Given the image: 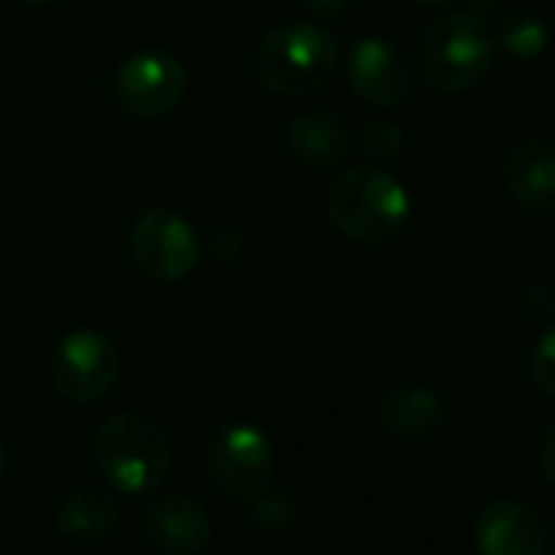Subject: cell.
Returning <instances> with one entry per match:
<instances>
[{"label":"cell","mask_w":555,"mask_h":555,"mask_svg":"<svg viewBox=\"0 0 555 555\" xmlns=\"http://www.w3.org/2000/svg\"><path fill=\"white\" fill-rule=\"evenodd\" d=\"M27 8H50V4H60V0H21Z\"/></svg>","instance_id":"d4e9b609"},{"label":"cell","mask_w":555,"mask_h":555,"mask_svg":"<svg viewBox=\"0 0 555 555\" xmlns=\"http://www.w3.org/2000/svg\"><path fill=\"white\" fill-rule=\"evenodd\" d=\"M4 474H8V448L0 441V480H4Z\"/></svg>","instance_id":"cb8c5ba5"},{"label":"cell","mask_w":555,"mask_h":555,"mask_svg":"<svg viewBox=\"0 0 555 555\" xmlns=\"http://www.w3.org/2000/svg\"><path fill=\"white\" fill-rule=\"evenodd\" d=\"M92 461L99 474L121 493L157 490L173 464L167 431L134 412L112 415L92 438Z\"/></svg>","instance_id":"277c9868"},{"label":"cell","mask_w":555,"mask_h":555,"mask_svg":"<svg viewBox=\"0 0 555 555\" xmlns=\"http://www.w3.org/2000/svg\"><path fill=\"white\" fill-rule=\"evenodd\" d=\"M340 69L337 40L314 24H285L258 40L251 53L255 79L285 99H308L334 82Z\"/></svg>","instance_id":"3957f363"},{"label":"cell","mask_w":555,"mask_h":555,"mask_svg":"<svg viewBox=\"0 0 555 555\" xmlns=\"http://www.w3.org/2000/svg\"><path fill=\"white\" fill-rule=\"evenodd\" d=\"M535 461L542 477L555 487V422L539 435V448H535Z\"/></svg>","instance_id":"7402d4cb"},{"label":"cell","mask_w":555,"mask_h":555,"mask_svg":"<svg viewBox=\"0 0 555 555\" xmlns=\"http://www.w3.org/2000/svg\"><path fill=\"white\" fill-rule=\"evenodd\" d=\"M357 144H360V151H363V157L370 164H386V160H392V157L402 154L405 131H402V125H396L389 118H373V121H366L360 128Z\"/></svg>","instance_id":"e0dca14e"},{"label":"cell","mask_w":555,"mask_h":555,"mask_svg":"<svg viewBox=\"0 0 555 555\" xmlns=\"http://www.w3.org/2000/svg\"><path fill=\"white\" fill-rule=\"evenodd\" d=\"M552 27H555V4H552Z\"/></svg>","instance_id":"484cf974"},{"label":"cell","mask_w":555,"mask_h":555,"mask_svg":"<svg viewBox=\"0 0 555 555\" xmlns=\"http://www.w3.org/2000/svg\"><path fill=\"white\" fill-rule=\"evenodd\" d=\"M112 95L134 118H164L186 95V69L167 50H141L115 69Z\"/></svg>","instance_id":"ba28073f"},{"label":"cell","mask_w":555,"mask_h":555,"mask_svg":"<svg viewBox=\"0 0 555 555\" xmlns=\"http://www.w3.org/2000/svg\"><path fill=\"white\" fill-rule=\"evenodd\" d=\"M415 4H422V8H451V4H457V0H415Z\"/></svg>","instance_id":"603a6c76"},{"label":"cell","mask_w":555,"mask_h":555,"mask_svg":"<svg viewBox=\"0 0 555 555\" xmlns=\"http://www.w3.org/2000/svg\"><path fill=\"white\" fill-rule=\"evenodd\" d=\"M292 160L305 170H334L353 151V134L334 112H301L285 131Z\"/></svg>","instance_id":"4fadbf2b"},{"label":"cell","mask_w":555,"mask_h":555,"mask_svg":"<svg viewBox=\"0 0 555 555\" xmlns=\"http://www.w3.org/2000/svg\"><path fill=\"white\" fill-rule=\"evenodd\" d=\"M251 522L258 529H288L298 519V496L285 490H261L251 496Z\"/></svg>","instance_id":"ac0fdd59"},{"label":"cell","mask_w":555,"mask_h":555,"mask_svg":"<svg viewBox=\"0 0 555 555\" xmlns=\"http://www.w3.org/2000/svg\"><path fill=\"white\" fill-rule=\"evenodd\" d=\"M496 60V34L477 11H448L425 24L415 40V73L441 95L474 89Z\"/></svg>","instance_id":"7a4b0ae2"},{"label":"cell","mask_w":555,"mask_h":555,"mask_svg":"<svg viewBox=\"0 0 555 555\" xmlns=\"http://www.w3.org/2000/svg\"><path fill=\"white\" fill-rule=\"evenodd\" d=\"M496 50H503L509 60L535 63L548 50V30L532 14L513 11L503 17V24L496 30Z\"/></svg>","instance_id":"2e32d148"},{"label":"cell","mask_w":555,"mask_h":555,"mask_svg":"<svg viewBox=\"0 0 555 555\" xmlns=\"http://www.w3.org/2000/svg\"><path fill=\"white\" fill-rule=\"evenodd\" d=\"M353 0H301V8L314 17V21H324V24H334L340 21L347 11H350Z\"/></svg>","instance_id":"44dd1931"},{"label":"cell","mask_w":555,"mask_h":555,"mask_svg":"<svg viewBox=\"0 0 555 555\" xmlns=\"http://www.w3.org/2000/svg\"><path fill=\"white\" fill-rule=\"evenodd\" d=\"M516 314L522 318V324L542 327L555 318V292L542 282H532L519 292L516 298Z\"/></svg>","instance_id":"ffe728a7"},{"label":"cell","mask_w":555,"mask_h":555,"mask_svg":"<svg viewBox=\"0 0 555 555\" xmlns=\"http://www.w3.org/2000/svg\"><path fill=\"white\" fill-rule=\"evenodd\" d=\"M526 370H529V383L542 396L555 399V327H548L532 344V353H529V366Z\"/></svg>","instance_id":"d6986e66"},{"label":"cell","mask_w":555,"mask_h":555,"mask_svg":"<svg viewBox=\"0 0 555 555\" xmlns=\"http://www.w3.org/2000/svg\"><path fill=\"white\" fill-rule=\"evenodd\" d=\"M206 470L225 496L251 500L271 483V474H274L271 438L258 425H248V422L225 425L209 438Z\"/></svg>","instance_id":"52a82bcc"},{"label":"cell","mask_w":555,"mask_h":555,"mask_svg":"<svg viewBox=\"0 0 555 555\" xmlns=\"http://www.w3.org/2000/svg\"><path fill=\"white\" fill-rule=\"evenodd\" d=\"M480 555H545V526L522 500H493L474 519Z\"/></svg>","instance_id":"8fae6325"},{"label":"cell","mask_w":555,"mask_h":555,"mask_svg":"<svg viewBox=\"0 0 555 555\" xmlns=\"http://www.w3.org/2000/svg\"><path fill=\"white\" fill-rule=\"evenodd\" d=\"M503 186L532 216H555V141H519L503 160Z\"/></svg>","instance_id":"7c38bea8"},{"label":"cell","mask_w":555,"mask_h":555,"mask_svg":"<svg viewBox=\"0 0 555 555\" xmlns=\"http://www.w3.org/2000/svg\"><path fill=\"white\" fill-rule=\"evenodd\" d=\"M331 225L357 245H386L412 219V196L383 164H353L327 186Z\"/></svg>","instance_id":"6da1fadb"},{"label":"cell","mask_w":555,"mask_h":555,"mask_svg":"<svg viewBox=\"0 0 555 555\" xmlns=\"http://www.w3.org/2000/svg\"><path fill=\"white\" fill-rule=\"evenodd\" d=\"M53 386L63 399L89 405L105 399L121 379V353L102 331L66 334L50 360Z\"/></svg>","instance_id":"8992f818"},{"label":"cell","mask_w":555,"mask_h":555,"mask_svg":"<svg viewBox=\"0 0 555 555\" xmlns=\"http://www.w3.org/2000/svg\"><path fill=\"white\" fill-rule=\"evenodd\" d=\"M144 535L164 555H196L212 539V519L196 496L160 493L144 509Z\"/></svg>","instance_id":"30bf717a"},{"label":"cell","mask_w":555,"mask_h":555,"mask_svg":"<svg viewBox=\"0 0 555 555\" xmlns=\"http://www.w3.org/2000/svg\"><path fill=\"white\" fill-rule=\"evenodd\" d=\"M128 251H131L134 268L160 285L183 282V278H190L203 261V242L196 229L177 209H167V206L144 209L134 219Z\"/></svg>","instance_id":"5b68a950"},{"label":"cell","mask_w":555,"mask_h":555,"mask_svg":"<svg viewBox=\"0 0 555 555\" xmlns=\"http://www.w3.org/2000/svg\"><path fill=\"white\" fill-rule=\"evenodd\" d=\"M121 519L118 500L102 487H76L56 506V529L73 545L105 542Z\"/></svg>","instance_id":"9a60e30c"},{"label":"cell","mask_w":555,"mask_h":555,"mask_svg":"<svg viewBox=\"0 0 555 555\" xmlns=\"http://www.w3.org/2000/svg\"><path fill=\"white\" fill-rule=\"evenodd\" d=\"M347 82L373 108H399L412 95V66L399 47L383 37L360 40L344 63Z\"/></svg>","instance_id":"9c48e42d"},{"label":"cell","mask_w":555,"mask_h":555,"mask_svg":"<svg viewBox=\"0 0 555 555\" xmlns=\"http://www.w3.org/2000/svg\"><path fill=\"white\" fill-rule=\"evenodd\" d=\"M376 418L389 435L405 441H422L444 425L448 402L431 386H396L383 396Z\"/></svg>","instance_id":"5bb4252c"}]
</instances>
